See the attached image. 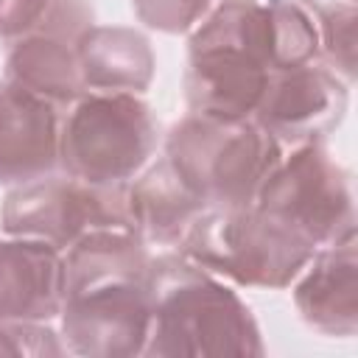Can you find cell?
Returning <instances> with one entry per match:
<instances>
[{
    "label": "cell",
    "mask_w": 358,
    "mask_h": 358,
    "mask_svg": "<svg viewBox=\"0 0 358 358\" xmlns=\"http://www.w3.org/2000/svg\"><path fill=\"white\" fill-rule=\"evenodd\" d=\"M319 31V53L324 64L347 84L355 78L358 48V0H299Z\"/></svg>",
    "instance_id": "cell-16"
},
{
    "label": "cell",
    "mask_w": 358,
    "mask_h": 358,
    "mask_svg": "<svg viewBox=\"0 0 358 358\" xmlns=\"http://www.w3.org/2000/svg\"><path fill=\"white\" fill-rule=\"evenodd\" d=\"M0 355L14 358H59L67 355L64 341L45 322L0 319Z\"/></svg>",
    "instance_id": "cell-17"
},
{
    "label": "cell",
    "mask_w": 358,
    "mask_h": 358,
    "mask_svg": "<svg viewBox=\"0 0 358 358\" xmlns=\"http://www.w3.org/2000/svg\"><path fill=\"white\" fill-rule=\"evenodd\" d=\"M134 14L148 28L162 34H185L190 31L210 8V0H131Z\"/></svg>",
    "instance_id": "cell-18"
},
{
    "label": "cell",
    "mask_w": 358,
    "mask_h": 358,
    "mask_svg": "<svg viewBox=\"0 0 358 358\" xmlns=\"http://www.w3.org/2000/svg\"><path fill=\"white\" fill-rule=\"evenodd\" d=\"M165 157L207 207H241L255 204L282 159V143L252 117L224 120L190 112L171 129Z\"/></svg>",
    "instance_id": "cell-3"
},
{
    "label": "cell",
    "mask_w": 358,
    "mask_h": 358,
    "mask_svg": "<svg viewBox=\"0 0 358 358\" xmlns=\"http://www.w3.org/2000/svg\"><path fill=\"white\" fill-rule=\"evenodd\" d=\"M157 148V117L134 92H81L59 129V165L92 185H126Z\"/></svg>",
    "instance_id": "cell-5"
},
{
    "label": "cell",
    "mask_w": 358,
    "mask_h": 358,
    "mask_svg": "<svg viewBox=\"0 0 358 358\" xmlns=\"http://www.w3.org/2000/svg\"><path fill=\"white\" fill-rule=\"evenodd\" d=\"M179 252L215 277L249 288H285L316 246L257 204L207 207L185 229Z\"/></svg>",
    "instance_id": "cell-4"
},
{
    "label": "cell",
    "mask_w": 358,
    "mask_h": 358,
    "mask_svg": "<svg viewBox=\"0 0 358 358\" xmlns=\"http://www.w3.org/2000/svg\"><path fill=\"white\" fill-rule=\"evenodd\" d=\"M347 112V81L324 62H308L268 76L252 115L280 143H308L330 134Z\"/></svg>",
    "instance_id": "cell-9"
},
{
    "label": "cell",
    "mask_w": 358,
    "mask_h": 358,
    "mask_svg": "<svg viewBox=\"0 0 358 358\" xmlns=\"http://www.w3.org/2000/svg\"><path fill=\"white\" fill-rule=\"evenodd\" d=\"M3 229L14 238H39L56 249L73 246L92 229H134L126 185H92L64 176H39L17 185L0 210Z\"/></svg>",
    "instance_id": "cell-7"
},
{
    "label": "cell",
    "mask_w": 358,
    "mask_h": 358,
    "mask_svg": "<svg viewBox=\"0 0 358 358\" xmlns=\"http://www.w3.org/2000/svg\"><path fill=\"white\" fill-rule=\"evenodd\" d=\"M294 305L324 336L350 338L358 330V246L355 235L324 243L299 271Z\"/></svg>",
    "instance_id": "cell-11"
},
{
    "label": "cell",
    "mask_w": 358,
    "mask_h": 358,
    "mask_svg": "<svg viewBox=\"0 0 358 358\" xmlns=\"http://www.w3.org/2000/svg\"><path fill=\"white\" fill-rule=\"evenodd\" d=\"M129 229H92L64 252L62 341L81 358L143 355L151 327V255Z\"/></svg>",
    "instance_id": "cell-1"
},
{
    "label": "cell",
    "mask_w": 358,
    "mask_h": 358,
    "mask_svg": "<svg viewBox=\"0 0 358 358\" xmlns=\"http://www.w3.org/2000/svg\"><path fill=\"white\" fill-rule=\"evenodd\" d=\"M148 358H257L266 352L249 305L215 274L179 255L151 257Z\"/></svg>",
    "instance_id": "cell-2"
},
{
    "label": "cell",
    "mask_w": 358,
    "mask_h": 358,
    "mask_svg": "<svg viewBox=\"0 0 358 358\" xmlns=\"http://www.w3.org/2000/svg\"><path fill=\"white\" fill-rule=\"evenodd\" d=\"M59 106L0 78V185H22L59 165Z\"/></svg>",
    "instance_id": "cell-10"
},
{
    "label": "cell",
    "mask_w": 358,
    "mask_h": 358,
    "mask_svg": "<svg viewBox=\"0 0 358 358\" xmlns=\"http://www.w3.org/2000/svg\"><path fill=\"white\" fill-rule=\"evenodd\" d=\"M76 45L78 42L36 25L31 34L11 42L3 78L42 95L59 109L70 106L84 92Z\"/></svg>",
    "instance_id": "cell-15"
},
{
    "label": "cell",
    "mask_w": 358,
    "mask_h": 358,
    "mask_svg": "<svg viewBox=\"0 0 358 358\" xmlns=\"http://www.w3.org/2000/svg\"><path fill=\"white\" fill-rule=\"evenodd\" d=\"M268 76L271 70L243 45L199 31L190 34L185 103L193 115L224 120L252 117L266 92Z\"/></svg>",
    "instance_id": "cell-8"
},
{
    "label": "cell",
    "mask_w": 358,
    "mask_h": 358,
    "mask_svg": "<svg viewBox=\"0 0 358 358\" xmlns=\"http://www.w3.org/2000/svg\"><path fill=\"white\" fill-rule=\"evenodd\" d=\"M64 299V255L39 238L0 241V319L50 322Z\"/></svg>",
    "instance_id": "cell-12"
},
{
    "label": "cell",
    "mask_w": 358,
    "mask_h": 358,
    "mask_svg": "<svg viewBox=\"0 0 358 358\" xmlns=\"http://www.w3.org/2000/svg\"><path fill=\"white\" fill-rule=\"evenodd\" d=\"M255 204L316 249L355 235L352 182L322 140L296 143L263 182Z\"/></svg>",
    "instance_id": "cell-6"
},
{
    "label": "cell",
    "mask_w": 358,
    "mask_h": 358,
    "mask_svg": "<svg viewBox=\"0 0 358 358\" xmlns=\"http://www.w3.org/2000/svg\"><path fill=\"white\" fill-rule=\"evenodd\" d=\"M129 207L134 229L145 243L176 246L193 218L207 210L204 199L176 173L168 157L151 165L137 182H129Z\"/></svg>",
    "instance_id": "cell-14"
},
{
    "label": "cell",
    "mask_w": 358,
    "mask_h": 358,
    "mask_svg": "<svg viewBox=\"0 0 358 358\" xmlns=\"http://www.w3.org/2000/svg\"><path fill=\"white\" fill-rule=\"evenodd\" d=\"M84 90L95 92H145L154 78L151 42L123 25H92L76 45Z\"/></svg>",
    "instance_id": "cell-13"
},
{
    "label": "cell",
    "mask_w": 358,
    "mask_h": 358,
    "mask_svg": "<svg viewBox=\"0 0 358 358\" xmlns=\"http://www.w3.org/2000/svg\"><path fill=\"white\" fill-rule=\"evenodd\" d=\"M50 0H0V39H20L31 34L45 17Z\"/></svg>",
    "instance_id": "cell-19"
}]
</instances>
